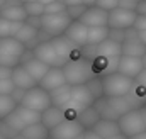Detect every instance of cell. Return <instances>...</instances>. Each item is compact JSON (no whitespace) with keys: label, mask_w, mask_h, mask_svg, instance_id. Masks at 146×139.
I'll return each mask as SVG.
<instances>
[{"label":"cell","mask_w":146,"mask_h":139,"mask_svg":"<svg viewBox=\"0 0 146 139\" xmlns=\"http://www.w3.org/2000/svg\"><path fill=\"white\" fill-rule=\"evenodd\" d=\"M39 122H41V114L33 112V110H29L26 107L17 105L15 110L5 120H2V132L10 131L12 136H17L22 131H26L27 127H31L34 124H39Z\"/></svg>","instance_id":"obj_1"},{"label":"cell","mask_w":146,"mask_h":139,"mask_svg":"<svg viewBox=\"0 0 146 139\" xmlns=\"http://www.w3.org/2000/svg\"><path fill=\"white\" fill-rule=\"evenodd\" d=\"M61 70H63L66 85H70V87H82V85H87L92 78H95L92 63H88V61L83 60L82 56L76 58V60L66 61V65Z\"/></svg>","instance_id":"obj_2"},{"label":"cell","mask_w":146,"mask_h":139,"mask_svg":"<svg viewBox=\"0 0 146 139\" xmlns=\"http://www.w3.org/2000/svg\"><path fill=\"white\" fill-rule=\"evenodd\" d=\"M117 126H119V132L127 139L146 132V105H141L139 109L124 114L117 120Z\"/></svg>","instance_id":"obj_3"},{"label":"cell","mask_w":146,"mask_h":139,"mask_svg":"<svg viewBox=\"0 0 146 139\" xmlns=\"http://www.w3.org/2000/svg\"><path fill=\"white\" fill-rule=\"evenodd\" d=\"M102 81V92L106 99H117V97H126L127 93H131L133 87H134V80L126 78L119 73H112L107 76L100 78Z\"/></svg>","instance_id":"obj_4"},{"label":"cell","mask_w":146,"mask_h":139,"mask_svg":"<svg viewBox=\"0 0 146 139\" xmlns=\"http://www.w3.org/2000/svg\"><path fill=\"white\" fill-rule=\"evenodd\" d=\"M94 97L90 95V92L87 90L85 85L82 87H72V95H70V102L65 110V117L66 120H76L78 114H82L85 109L94 105Z\"/></svg>","instance_id":"obj_5"},{"label":"cell","mask_w":146,"mask_h":139,"mask_svg":"<svg viewBox=\"0 0 146 139\" xmlns=\"http://www.w3.org/2000/svg\"><path fill=\"white\" fill-rule=\"evenodd\" d=\"M26 46L21 44L17 39H2L0 44V66L9 70H14L15 66L21 65V60L26 53Z\"/></svg>","instance_id":"obj_6"},{"label":"cell","mask_w":146,"mask_h":139,"mask_svg":"<svg viewBox=\"0 0 146 139\" xmlns=\"http://www.w3.org/2000/svg\"><path fill=\"white\" fill-rule=\"evenodd\" d=\"M73 21L68 17L66 12L61 14H44L41 17V31L46 36H49L51 39L60 37L65 34V31L68 29V26Z\"/></svg>","instance_id":"obj_7"},{"label":"cell","mask_w":146,"mask_h":139,"mask_svg":"<svg viewBox=\"0 0 146 139\" xmlns=\"http://www.w3.org/2000/svg\"><path fill=\"white\" fill-rule=\"evenodd\" d=\"M21 107H26L33 112L37 114H42L44 110H48L51 107V99H49V93L44 92L41 87H34L31 90H27L21 100Z\"/></svg>","instance_id":"obj_8"},{"label":"cell","mask_w":146,"mask_h":139,"mask_svg":"<svg viewBox=\"0 0 146 139\" xmlns=\"http://www.w3.org/2000/svg\"><path fill=\"white\" fill-rule=\"evenodd\" d=\"M33 56H34L36 60H39L41 63H44L46 66H49V68H63V66L66 65V61L56 53V49L51 46L49 41L39 42L37 46H34Z\"/></svg>","instance_id":"obj_9"},{"label":"cell","mask_w":146,"mask_h":139,"mask_svg":"<svg viewBox=\"0 0 146 139\" xmlns=\"http://www.w3.org/2000/svg\"><path fill=\"white\" fill-rule=\"evenodd\" d=\"M136 17H138L136 12L122 10V9L117 7L115 10L109 12V15H107V27L110 31H127V29H133Z\"/></svg>","instance_id":"obj_10"},{"label":"cell","mask_w":146,"mask_h":139,"mask_svg":"<svg viewBox=\"0 0 146 139\" xmlns=\"http://www.w3.org/2000/svg\"><path fill=\"white\" fill-rule=\"evenodd\" d=\"M146 53V48L141 44L138 32L134 29H127L126 31V37L121 44V56H131V58H143Z\"/></svg>","instance_id":"obj_11"},{"label":"cell","mask_w":146,"mask_h":139,"mask_svg":"<svg viewBox=\"0 0 146 139\" xmlns=\"http://www.w3.org/2000/svg\"><path fill=\"white\" fill-rule=\"evenodd\" d=\"M83 132L85 131L78 124V120H65L58 127L49 131V138L51 139H76L78 136H82Z\"/></svg>","instance_id":"obj_12"},{"label":"cell","mask_w":146,"mask_h":139,"mask_svg":"<svg viewBox=\"0 0 146 139\" xmlns=\"http://www.w3.org/2000/svg\"><path fill=\"white\" fill-rule=\"evenodd\" d=\"M107 15H109V12H104V10L90 5L80 17V22L88 29L90 27H107Z\"/></svg>","instance_id":"obj_13"},{"label":"cell","mask_w":146,"mask_h":139,"mask_svg":"<svg viewBox=\"0 0 146 139\" xmlns=\"http://www.w3.org/2000/svg\"><path fill=\"white\" fill-rule=\"evenodd\" d=\"M0 17L10 22H17V24H24L29 19L22 7V2H7L0 9Z\"/></svg>","instance_id":"obj_14"},{"label":"cell","mask_w":146,"mask_h":139,"mask_svg":"<svg viewBox=\"0 0 146 139\" xmlns=\"http://www.w3.org/2000/svg\"><path fill=\"white\" fill-rule=\"evenodd\" d=\"M143 63L139 58H131V56H121L119 58V65H117V73L126 76V78H131V80H136V76L143 71Z\"/></svg>","instance_id":"obj_15"},{"label":"cell","mask_w":146,"mask_h":139,"mask_svg":"<svg viewBox=\"0 0 146 139\" xmlns=\"http://www.w3.org/2000/svg\"><path fill=\"white\" fill-rule=\"evenodd\" d=\"M65 85H66V80H65L63 70L61 68H51L46 73V76L41 80V83H39L37 87H41L44 92L51 93V92H54V90L65 87Z\"/></svg>","instance_id":"obj_16"},{"label":"cell","mask_w":146,"mask_h":139,"mask_svg":"<svg viewBox=\"0 0 146 139\" xmlns=\"http://www.w3.org/2000/svg\"><path fill=\"white\" fill-rule=\"evenodd\" d=\"M65 37L75 44L76 48H83L87 44V36H88V27H85L80 21H73L68 26V29L65 31Z\"/></svg>","instance_id":"obj_17"},{"label":"cell","mask_w":146,"mask_h":139,"mask_svg":"<svg viewBox=\"0 0 146 139\" xmlns=\"http://www.w3.org/2000/svg\"><path fill=\"white\" fill-rule=\"evenodd\" d=\"M66 117H65V110L58 109V107H49L48 110H44L41 114V124L48 129V131H53L54 127H58L61 122H65Z\"/></svg>","instance_id":"obj_18"},{"label":"cell","mask_w":146,"mask_h":139,"mask_svg":"<svg viewBox=\"0 0 146 139\" xmlns=\"http://www.w3.org/2000/svg\"><path fill=\"white\" fill-rule=\"evenodd\" d=\"M10 80H12V83H14L15 88L24 90V92H27V90H31V88L37 87V83L31 78V75L24 70V66H21V65L12 70V76H10Z\"/></svg>","instance_id":"obj_19"},{"label":"cell","mask_w":146,"mask_h":139,"mask_svg":"<svg viewBox=\"0 0 146 139\" xmlns=\"http://www.w3.org/2000/svg\"><path fill=\"white\" fill-rule=\"evenodd\" d=\"M21 66H24V70H26V71L31 75V78L36 81L37 85H39V83H41V80L46 76V73L51 70L49 66H46L44 63H41L39 60H36L34 56H33L31 60H27L26 63H22Z\"/></svg>","instance_id":"obj_20"},{"label":"cell","mask_w":146,"mask_h":139,"mask_svg":"<svg viewBox=\"0 0 146 139\" xmlns=\"http://www.w3.org/2000/svg\"><path fill=\"white\" fill-rule=\"evenodd\" d=\"M76 120H78V124L83 127V131H92V129L97 126V122L100 120V115H99V112L95 110V107L92 105V107L85 109L82 114H78Z\"/></svg>","instance_id":"obj_21"},{"label":"cell","mask_w":146,"mask_h":139,"mask_svg":"<svg viewBox=\"0 0 146 139\" xmlns=\"http://www.w3.org/2000/svg\"><path fill=\"white\" fill-rule=\"evenodd\" d=\"M92 131L102 139H110V138H114V136H117V134H121L117 122L106 120V119H100V120L97 122V126H95Z\"/></svg>","instance_id":"obj_22"},{"label":"cell","mask_w":146,"mask_h":139,"mask_svg":"<svg viewBox=\"0 0 146 139\" xmlns=\"http://www.w3.org/2000/svg\"><path fill=\"white\" fill-rule=\"evenodd\" d=\"M70 95H72V87L70 85H65L54 92L49 93V99H51V105L53 107H58L61 110H66L68 102H70Z\"/></svg>","instance_id":"obj_23"},{"label":"cell","mask_w":146,"mask_h":139,"mask_svg":"<svg viewBox=\"0 0 146 139\" xmlns=\"http://www.w3.org/2000/svg\"><path fill=\"white\" fill-rule=\"evenodd\" d=\"M97 48H99V56L100 58H121V44L109 39V37L102 44H99Z\"/></svg>","instance_id":"obj_24"},{"label":"cell","mask_w":146,"mask_h":139,"mask_svg":"<svg viewBox=\"0 0 146 139\" xmlns=\"http://www.w3.org/2000/svg\"><path fill=\"white\" fill-rule=\"evenodd\" d=\"M90 7V2H73L68 0L65 2V9H66V14L72 21H80V17L83 15V12Z\"/></svg>","instance_id":"obj_25"},{"label":"cell","mask_w":146,"mask_h":139,"mask_svg":"<svg viewBox=\"0 0 146 139\" xmlns=\"http://www.w3.org/2000/svg\"><path fill=\"white\" fill-rule=\"evenodd\" d=\"M37 34H39V31H37V29H34L33 26H29L27 22H24V24L21 26L19 32L15 34V37H14V39H17L21 44H24V46L27 48V44H31V42H33V41L37 37Z\"/></svg>","instance_id":"obj_26"},{"label":"cell","mask_w":146,"mask_h":139,"mask_svg":"<svg viewBox=\"0 0 146 139\" xmlns=\"http://www.w3.org/2000/svg\"><path fill=\"white\" fill-rule=\"evenodd\" d=\"M109 32H110L109 27H90L88 29V36H87V44H90V46L102 44L109 37Z\"/></svg>","instance_id":"obj_27"},{"label":"cell","mask_w":146,"mask_h":139,"mask_svg":"<svg viewBox=\"0 0 146 139\" xmlns=\"http://www.w3.org/2000/svg\"><path fill=\"white\" fill-rule=\"evenodd\" d=\"M22 7L27 17H42L46 9V0H27V2H22Z\"/></svg>","instance_id":"obj_28"},{"label":"cell","mask_w":146,"mask_h":139,"mask_svg":"<svg viewBox=\"0 0 146 139\" xmlns=\"http://www.w3.org/2000/svg\"><path fill=\"white\" fill-rule=\"evenodd\" d=\"M21 136L24 139H48L49 138V131L39 122V124H34V126L27 127L26 131H22Z\"/></svg>","instance_id":"obj_29"},{"label":"cell","mask_w":146,"mask_h":139,"mask_svg":"<svg viewBox=\"0 0 146 139\" xmlns=\"http://www.w3.org/2000/svg\"><path fill=\"white\" fill-rule=\"evenodd\" d=\"M22 24H17V22H10V21H5L0 17V39H10V37H15V34L19 32Z\"/></svg>","instance_id":"obj_30"},{"label":"cell","mask_w":146,"mask_h":139,"mask_svg":"<svg viewBox=\"0 0 146 139\" xmlns=\"http://www.w3.org/2000/svg\"><path fill=\"white\" fill-rule=\"evenodd\" d=\"M15 100L10 95H0V120H5L14 110H15Z\"/></svg>","instance_id":"obj_31"},{"label":"cell","mask_w":146,"mask_h":139,"mask_svg":"<svg viewBox=\"0 0 146 139\" xmlns=\"http://www.w3.org/2000/svg\"><path fill=\"white\" fill-rule=\"evenodd\" d=\"M87 90L90 92V95L94 97V100H99V99H102L104 97V92H102V81H100V76H95V78H92L87 85Z\"/></svg>","instance_id":"obj_32"},{"label":"cell","mask_w":146,"mask_h":139,"mask_svg":"<svg viewBox=\"0 0 146 139\" xmlns=\"http://www.w3.org/2000/svg\"><path fill=\"white\" fill-rule=\"evenodd\" d=\"M90 5H94L104 12H112L119 7V0H94V2H90Z\"/></svg>","instance_id":"obj_33"},{"label":"cell","mask_w":146,"mask_h":139,"mask_svg":"<svg viewBox=\"0 0 146 139\" xmlns=\"http://www.w3.org/2000/svg\"><path fill=\"white\" fill-rule=\"evenodd\" d=\"M61 12H66L65 2H60V0H46L44 14H61Z\"/></svg>","instance_id":"obj_34"},{"label":"cell","mask_w":146,"mask_h":139,"mask_svg":"<svg viewBox=\"0 0 146 139\" xmlns=\"http://www.w3.org/2000/svg\"><path fill=\"white\" fill-rule=\"evenodd\" d=\"M14 90H15V87H14L10 78L9 80H0V95H10Z\"/></svg>","instance_id":"obj_35"},{"label":"cell","mask_w":146,"mask_h":139,"mask_svg":"<svg viewBox=\"0 0 146 139\" xmlns=\"http://www.w3.org/2000/svg\"><path fill=\"white\" fill-rule=\"evenodd\" d=\"M136 7H138L136 0H119V9H122V10L136 12Z\"/></svg>","instance_id":"obj_36"},{"label":"cell","mask_w":146,"mask_h":139,"mask_svg":"<svg viewBox=\"0 0 146 139\" xmlns=\"http://www.w3.org/2000/svg\"><path fill=\"white\" fill-rule=\"evenodd\" d=\"M133 29H134L136 32H145L146 31V17L145 15H138V17H136Z\"/></svg>","instance_id":"obj_37"},{"label":"cell","mask_w":146,"mask_h":139,"mask_svg":"<svg viewBox=\"0 0 146 139\" xmlns=\"http://www.w3.org/2000/svg\"><path fill=\"white\" fill-rule=\"evenodd\" d=\"M134 85H136L138 88H141V90H145V92H146V70H143V71L136 76Z\"/></svg>","instance_id":"obj_38"},{"label":"cell","mask_w":146,"mask_h":139,"mask_svg":"<svg viewBox=\"0 0 146 139\" xmlns=\"http://www.w3.org/2000/svg\"><path fill=\"white\" fill-rule=\"evenodd\" d=\"M10 76H12V70L0 66V80H9Z\"/></svg>","instance_id":"obj_39"},{"label":"cell","mask_w":146,"mask_h":139,"mask_svg":"<svg viewBox=\"0 0 146 139\" xmlns=\"http://www.w3.org/2000/svg\"><path fill=\"white\" fill-rule=\"evenodd\" d=\"M83 139H102V138H99L94 131H85L83 132Z\"/></svg>","instance_id":"obj_40"},{"label":"cell","mask_w":146,"mask_h":139,"mask_svg":"<svg viewBox=\"0 0 146 139\" xmlns=\"http://www.w3.org/2000/svg\"><path fill=\"white\" fill-rule=\"evenodd\" d=\"M138 37H139V41H141V44L146 48V31L145 32H138Z\"/></svg>","instance_id":"obj_41"},{"label":"cell","mask_w":146,"mask_h":139,"mask_svg":"<svg viewBox=\"0 0 146 139\" xmlns=\"http://www.w3.org/2000/svg\"><path fill=\"white\" fill-rule=\"evenodd\" d=\"M129 139H146V132H141V134H138L134 138H129Z\"/></svg>","instance_id":"obj_42"},{"label":"cell","mask_w":146,"mask_h":139,"mask_svg":"<svg viewBox=\"0 0 146 139\" xmlns=\"http://www.w3.org/2000/svg\"><path fill=\"white\" fill-rule=\"evenodd\" d=\"M141 63H143V68L146 70V53L143 54V58H141Z\"/></svg>","instance_id":"obj_43"},{"label":"cell","mask_w":146,"mask_h":139,"mask_svg":"<svg viewBox=\"0 0 146 139\" xmlns=\"http://www.w3.org/2000/svg\"><path fill=\"white\" fill-rule=\"evenodd\" d=\"M110 139H127V138H124L122 134H117V136H114V138H110Z\"/></svg>","instance_id":"obj_44"},{"label":"cell","mask_w":146,"mask_h":139,"mask_svg":"<svg viewBox=\"0 0 146 139\" xmlns=\"http://www.w3.org/2000/svg\"><path fill=\"white\" fill-rule=\"evenodd\" d=\"M10 139H24V138H22L21 134H17V136H14V138H10Z\"/></svg>","instance_id":"obj_45"},{"label":"cell","mask_w":146,"mask_h":139,"mask_svg":"<svg viewBox=\"0 0 146 139\" xmlns=\"http://www.w3.org/2000/svg\"><path fill=\"white\" fill-rule=\"evenodd\" d=\"M143 105H146V92H145V99H143Z\"/></svg>","instance_id":"obj_46"},{"label":"cell","mask_w":146,"mask_h":139,"mask_svg":"<svg viewBox=\"0 0 146 139\" xmlns=\"http://www.w3.org/2000/svg\"><path fill=\"white\" fill-rule=\"evenodd\" d=\"M0 134H2V120H0Z\"/></svg>","instance_id":"obj_47"},{"label":"cell","mask_w":146,"mask_h":139,"mask_svg":"<svg viewBox=\"0 0 146 139\" xmlns=\"http://www.w3.org/2000/svg\"><path fill=\"white\" fill-rule=\"evenodd\" d=\"M0 139H5V136H3V134H0Z\"/></svg>","instance_id":"obj_48"},{"label":"cell","mask_w":146,"mask_h":139,"mask_svg":"<svg viewBox=\"0 0 146 139\" xmlns=\"http://www.w3.org/2000/svg\"><path fill=\"white\" fill-rule=\"evenodd\" d=\"M0 44H2V39H0Z\"/></svg>","instance_id":"obj_49"}]
</instances>
